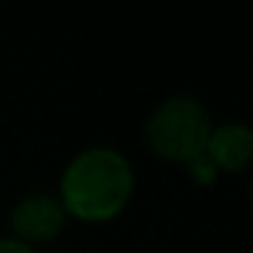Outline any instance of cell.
<instances>
[{
  "label": "cell",
  "mask_w": 253,
  "mask_h": 253,
  "mask_svg": "<svg viewBox=\"0 0 253 253\" xmlns=\"http://www.w3.org/2000/svg\"><path fill=\"white\" fill-rule=\"evenodd\" d=\"M136 188L133 166L120 150L95 144L77 153L63 169L57 199L79 223H109L128 207Z\"/></svg>",
  "instance_id": "6da1fadb"
},
{
  "label": "cell",
  "mask_w": 253,
  "mask_h": 253,
  "mask_svg": "<svg viewBox=\"0 0 253 253\" xmlns=\"http://www.w3.org/2000/svg\"><path fill=\"white\" fill-rule=\"evenodd\" d=\"M210 133L212 120L191 95H171L161 101L144 123V142L150 153L161 161L182 166L207 150Z\"/></svg>",
  "instance_id": "7a4b0ae2"
},
{
  "label": "cell",
  "mask_w": 253,
  "mask_h": 253,
  "mask_svg": "<svg viewBox=\"0 0 253 253\" xmlns=\"http://www.w3.org/2000/svg\"><path fill=\"white\" fill-rule=\"evenodd\" d=\"M66 223L68 215L55 193H30L11 210V237L30 248L57 240Z\"/></svg>",
  "instance_id": "3957f363"
},
{
  "label": "cell",
  "mask_w": 253,
  "mask_h": 253,
  "mask_svg": "<svg viewBox=\"0 0 253 253\" xmlns=\"http://www.w3.org/2000/svg\"><path fill=\"white\" fill-rule=\"evenodd\" d=\"M207 158L220 174H240L253 166V126L248 123H220L212 126L207 139Z\"/></svg>",
  "instance_id": "277c9868"
},
{
  "label": "cell",
  "mask_w": 253,
  "mask_h": 253,
  "mask_svg": "<svg viewBox=\"0 0 253 253\" xmlns=\"http://www.w3.org/2000/svg\"><path fill=\"white\" fill-rule=\"evenodd\" d=\"M185 171H188V177H191V182H193V185H199V188L215 185V182H218V177H220L218 166L207 158V153H202V155H196L193 161H188Z\"/></svg>",
  "instance_id": "5b68a950"
},
{
  "label": "cell",
  "mask_w": 253,
  "mask_h": 253,
  "mask_svg": "<svg viewBox=\"0 0 253 253\" xmlns=\"http://www.w3.org/2000/svg\"><path fill=\"white\" fill-rule=\"evenodd\" d=\"M0 253H36V248L14 240V237H0Z\"/></svg>",
  "instance_id": "8992f818"
},
{
  "label": "cell",
  "mask_w": 253,
  "mask_h": 253,
  "mask_svg": "<svg viewBox=\"0 0 253 253\" xmlns=\"http://www.w3.org/2000/svg\"><path fill=\"white\" fill-rule=\"evenodd\" d=\"M251 204H253V185H251Z\"/></svg>",
  "instance_id": "52a82bcc"
}]
</instances>
